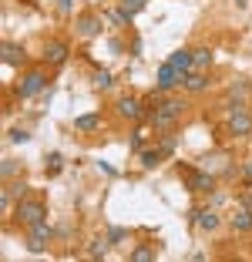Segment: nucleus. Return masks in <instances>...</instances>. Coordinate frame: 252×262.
<instances>
[{"mask_svg": "<svg viewBox=\"0 0 252 262\" xmlns=\"http://www.w3.org/2000/svg\"><path fill=\"white\" fill-rule=\"evenodd\" d=\"M168 64H172V68L175 71H182V74H188L192 68H195V57H192V51H172V54H168Z\"/></svg>", "mask_w": 252, "mask_h": 262, "instance_id": "dca6fc26", "label": "nucleus"}, {"mask_svg": "<svg viewBox=\"0 0 252 262\" xmlns=\"http://www.w3.org/2000/svg\"><path fill=\"white\" fill-rule=\"evenodd\" d=\"M158 94H161V91H158ZM185 111H188V101H185L182 94H161V98H158V108H155L152 121H148V128H152L155 135L175 131L178 124H182Z\"/></svg>", "mask_w": 252, "mask_h": 262, "instance_id": "f257e3e1", "label": "nucleus"}, {"mask_svg": "<svg viewBox=\"0 0 252 262\" xmlns=\"http://www.w3.org/2000/svg\"><path fill=\"white\" fill-rule=\"evenodd\" d=\"M192 57H195V68L205 71L208 64H212V47H195V51H192Z\"/></svg>", "mask_w": 252, "mask_h": 262, "instance_id": "4be33fe9", "label": "nucleus"}, {"mask_svg": "<svg viewBox=\"0 0 252 262\" xmlns=\"http://www.w3.org/2000/svg\"><path fill=\"white\" fill-rule=\"evenodd\" d=\"M47 84H51V77H47L44 68H27L20 77H17L14 94H17L20 101H31V98H37V94H44Z\"/></svg>", "mask_w": 252, "mask_h": 262, "instance_id": "f03ea898", "label": "nucleus"}, {"mask_svg": "<svg viewBox=\"0 0 252 262\" xmlns=\"http://www.w3.org/2000/svg\"><path fill=\"white\" fill-rule=\"evenodd\" d=\"M104 246H108V239H94V242H91V246H88V255H91V259H101V255H104V252H108V249H104Z\"/></svg>", "mask_w": 252, "mask_h": 262, "instance_id": "393cba45", "label": "nucleus"}, {"mask_svg": "<svg viewBox=\"0 0 252 262\" xmlns=\"http://www.w3.org/2000/svg\"><path fill=\"white\" fill-rule=\"evenodd\" d=\"M71 7H74V0H57V10L61 14H71Z\"/></svg>", "mask_w": 252, "mask_h": 262, "instance_id": "c756f323", "label": "nucleus"}, {"mask_svg": "<svg viewBox=\"0 0 252 262\" xmlns=\"http://www.w3.org/2000/svg\"><path fill=\"white\" fill-rule=\"evenodd\" d=\"M61 168H64V158H61V151H51V155H47V165H44L47 178H54V175H61Z\"/></svg>", "mask_w": 252, "mask_h": 262, "instance_id": "412c9836", "label": "nucleus"}, {"mask_svg": "<svg viewBox=\"0 0 252 262\" xmlns=\"http://www.w3.org/2000/svg\"><path fill=\"white\" fill-rule=\"evenodd\" d=\"M155 145L161 148V155H175V148H178V138H175V131H165V135H161V138H155Z\"/></svg>", "mask_w": 252, "mask_h": 262, "instance_id": "a211bd4d", "label": "nucleus"}, {"mask_svg": "<svg viewBox=\"0 0 252 262\" xmlns=\"http://www.w3.org/2000/svg\"><path fill=\"white\" fill-rule=\"evenodd\" d=\"M111 81H115V77H111V71H98V74H94V88H98V91H108V88H111Z\"/></svg>", "mask_w": 252, "mask_h": 262, "instance_id": "5701e85b", "label": "nucleus"}, {"mask_svg": "<svg viewBox=\"0 0 252 262\" xmlns=\"http://www.w3.org/2000/svg\"><path fill=\"white\" fill-rule=\"evenodd\" d=\"M182 81H185V74L182 71H175L172 64H161L158 68V77H155V91H161V94H172L175 88H182Z\"/></svg>", "mask_w": 252, "mask_h": 262, "instance_id": "1a4fd4ad", "label": "nucleus"}, {"mask_svg": "<svg viewBox=\"0 0 252 262\" xmlns=\"http://www.w3.org/2000/svg\"><path fill=\"white\" fill-rule=\"evenodd\" d=\"M40 54H44L47 68H64L68 57H71V44H68V40H61V37H51V40H44Z\"/></svg>", "mask_w": 252, "mask_h": 262, "instance_id": "6e6552de", "label": "nucleus"}, {"mask_svg": "<svg viewBox=\"0 0 252 262\" xmlns=\"http://www.w3.org/2000/svg\"><path fill=\"white\" fill-rule=\"evenodd\" d=\"M14 219L24 225V229H31V225L44 222L47 219V202L44 199H34V195H27V199H20L14 205Z\"/></svg>", "mask_w": 252, "mask_h": 262, "instance_id": "20e7f679", "label": "nucleus"}, {"mask_svg": "<svg viewBox=\"0 0 252 262\" xmlns=\"http://www.w3.org/2000/svg\"><path fill=\"white\" fill-rule=\"evenodd\" d=\"M229 225H232V232H239V235H245V232H252V208H236L229 215Z\"/></svg>", "mask_w": 252, "mask_h": 262, "instance_id": "2eb2a0df", "label": "nucleus"}, {"mask_svg": "<svg viewBox=\"0 0 252 262\" xmlns=\"http://www.w3.org/2000/svg\"><path fill=\"white\" fill-rule=\"evenodd\" d=\"M7 138L14 141V145H24V141H31V131H27V128H10Z\"/></svg>", "mask_w": 252, "mask_h": 262, "instance_id": "b1692460", "label": "nucleus"}, {"mask_svg": "<svg viewBox=\"0 0 252 262\" xmlns=\"http://www.w3.org/2000/svg\"><path fill=\"white\" fill-rule=\"evenodd\" d=\"M51 225H47V219L44 222H37V225H31V229H27V239H24V246L31 249V252H44L47 249V242H51Z\"/></svg>", "mask_w": 252, "mask_h": 262, "instance_id": "9d476101", "label": "nucleus"}, {"mask_svg": "<svg viewBox=\"0 0 252 262\" xmlns=\"http://www.w3.org/2000/svg\"><path fill=\"white\" fill-rule=\"evenodd\" d=\"M0 57H4L7 68H24V64H27V51H24V44H17V40H4V44H0Z\"/></svg>", "mask_w": 252, "mask_h": 262, "instance_id": "9b49d317", "label": "nucleus"}, {"mask_svg": "<svg viewBox=\"0 0 252 262\" xmlns=\"http://www.w3.org/2000/svg\"><path fill=\"white\" fill-rule=\"evenodd\" d=\"M101 31H104V17L94 14V10H84V14L74 17V34L81 40H94Z\"/></svg>", "mask_w": 252, "mask_h": 262, "instance_id": "0eeeda50", "label": "nucleus"}, {"mask_svg": "<svg viewBox=\"0 0 252 262\" xmlns=\"http://www.w3.org/2000/svg\"><path fill=\"white\" fill-rule=\"evenodd\" d=\"M111 111H115L118 121H128V124H145L148 121V115H145V98H135V94H121V98H115Z\"/></svg>", "mask_w": 252, "mask_h": 262, "instance_id": "7ed1b4c3", "label": "nucleus"}, {"mask_svg": "<svg viewBox=\"0 0 252 262\" xmlns=\"http://www.w3.org/2000/svg\"><path fill=\"white\" fill-rule=\"evenodd\" d=\"M155 255H158V252H155V246H135L128 252V259L131 262H155Z\"/></svg>", "mask_w": 252, "mask_h": 262, "instance_id": "aec40b11", "label": "nucleus"}, {"mask_svg": "<svg viewBox=\"0 0 252 262\" xmlns=\"http://www.w3.org/2000/svg\"><path fill=\"white\" fill-rule=\"evenodd\" d=\"M0 171H4V182H10V178H17V171H20V165H17L14 158H7V162H4V168H0Z\"/></svg>", "mask_w": 252, "mask_h": 262, "instance_id": "a878e982", "label": "nucleus"}, {"mask_svg": "<svg viewBox=\"0 0 252 262\" xmlns=\"http://www.w3.org/2000/svg\"><path fill=\"white\" fill-rule=\"evenodd\" d=\"M145 4H148V0H118V10H121L124 24L135 20V14H141V10H145Z\"/></svg>", "mask_w": 252, "mask_h": 262, "instance_id": "f3484780", "label": "nucleus"}, {"mask_svg": "<svg viewBox=\"0 0 252 262\" xmlns=\"http://www.w3.org/2000/svg\"><path fill=\"white\" fill-rule=\"evenodd\" d=\"M131 151H145V131H135V135H131Z\"/></svg>", "mask_w": 252, "mask_h": 262, "instance_id": "bb28decb", "label": "nucleus"}, {"mask_svg": "<svg viewBox=\"0 0 252 262\" xmlns=\"http://www.w3.org/2000/svg\"><path fill=\"white\" fill-rule=\"evenodd\" d=\"M192 222L199 225L202 232H215V229L222 225V215L215 212L212 205H208V208H195V212H192Z\"/></svg>", "mask_w": 252, "mask_h": 262, "instance_id": "f8f14e48", "label": "nucleus"}, {"mask_svg": "<svg viewBox=\"0 0 252 262\" xmlns=\"http://www.w3.org/2000/svg\"><path fill=\"white\" fill-rule=\"evenodd\" d=\"M215 185H219V175H212L208 168H185V188H188L192 195H208L215 192Z\"/></svg>", "mask_w": 252, "mask_h": 262, "instance_id": "423d86ee", "label": "nucleus"}, {"mask_svg": "<svg viewBox=\"0 0 252 262\" xmlns=\"http://www.w3.org/2000/svg\"><path fill=\"white\" fill-rule=\"evenodd\" d=\"M225 131H229L232 138H252V115L245 108L242 101L239 104H229V118H225Z\"/></svg>", "mask_w": 252, "mask_h": 262, "instance_id": "39448f33", "label": "nucleus"}, {"mask_svg": "<svg viewBox=\"0 0 252 262\" xmlns=\"http://www.w3.org/2000/svg\"><path fill=\"white\" fill-rule=\"evenodd\" d=\"M161 158H165V155H161V148H158V145H155V148H145V151H141V168L152 171L155 165H161Z\"/></svg>", "mask_w": 252, "mask_h": 262, "instance_id": "6ab92c4d", "label": "nucleus"}, {"mask_svg": "<svg viewBox=\"0 0 252 262\" xmlns=\"http://www.w3.org/2000/svg\"><path fill=\"white\" fill-rule=\"evenodd\" d=\"M236 7H239V10H245V7H249V4H245V0H236Z\"/></svg>", "mask_w": 252, "mask_h": 262, "instance_id": "7c9ffc66", "label": "nucleus"}, {"mask_svg": "<svg viewBox=\"0 0 252 262\" xmlns=\"http://www.w3.org/2000/svg\"><path fill=\"white\" fill-rule=\"evenodd\" d=\"M101 128H104V115H101V111H91V115L74 118V131H77V135H94V131H101Z\"/></svg>", "mask_w": 252, "mask_h": 262, "instance_id": "4468645a", "label": "nucleus"}, {"mask_svg": "<svg viewBox=\"0 0 252 262\" xmlns=\"http://www.w3.org/2000/svg\"><path fill=\"white\" fill-rule=\"evenodd\" d=\"M182 91L185 94H205L208 91V74L199 71V68H192L188 74H185V81H182Z\"/></svg>", "mask_w": 252, "mask_h": 262, "instance_id": "ddd939ff", "label": "nucleus"}, {"mask_svg": "<svg viewBox=\"0 0 252 262\" xmlns=\"http://www.w3.org/2000/svg\"><path fill=\"white\" fill-rule=\"evenodd\" d=\"M124 235H128L124 229H108V246H118V242H121Z\"/></svg>", "mask_w": 252, "mask_h": 262, "instance_id": "cd10ccee", "label": "nucleus"}, {"mask_svg": "<svg viewBox=\"0 0 252 262\" xmlns=\"http://www.w3.org/2000/svg\"><path fill=\"white\" fill-rule=\"evenodd\" d=\"M242 182H245V185H252V158H245V162H242Z\"/></svg>", "mask_w": 252, "mask_h": 262, "instance_id": "c85d7f7f", "label": "nucleus"}]
</instances>
